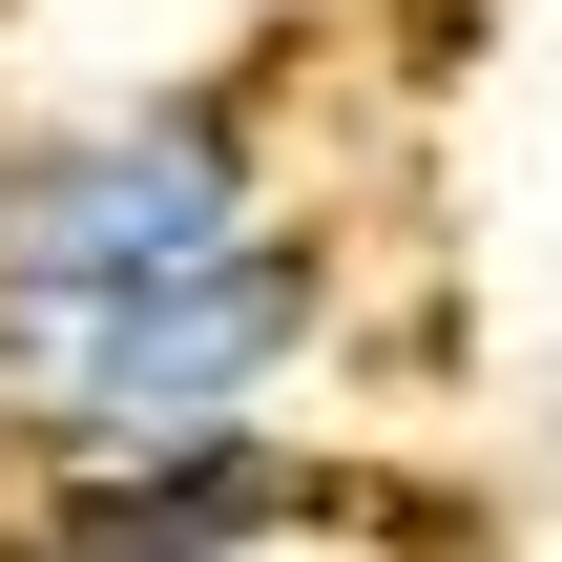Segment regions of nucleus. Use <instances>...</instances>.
<instances>
[{
  "instance_id": "7ed1b4c3",
  "label": "nucleus",
  "mask_w": 562,
  "mask_h": 562,
  "mask_svg": "<svg viewBox=\"0 0 562 562\" xmlns=\"http://www.w3.org/2000/svg\"><path fill=\"white\" fill-rule=\"evenodd\" d=\"M396 480L334 438H104V459H0V562H355Z\"/></svg>"
},
{
  "instance_id": "f257e3e1",
  "label": "nucleus",
  "mask_w": 562,
  "mask_h": 562,
  "mask_svg": "<svg viewBox=\"0 0 562 562\" xmlns=\"http://www.w3.org/2000/svg\"><path fill=\"white\" fill-rule=\"evenodd\" d=\"M355 355V250L334 209L146 271V292H0V459H104V438H271Z\"/></svg>"
},
{
  "instance_id": "f03ea898",
  "label": "nucleus",
  "mask_w": 562,
  "mask_h": 562,
  "mask_svg": "<svg viewBox=\"0 0 562 562\" xmlns=\"http://www.w3.org/2000/svg\"><path fill=\"white\" fill-rule=\"evenodd\" d=\"M292 209L313 188H292V125L250 63H167V83L0 125V292H146V271H209Z\"/></svg>"
}]
</instances>
